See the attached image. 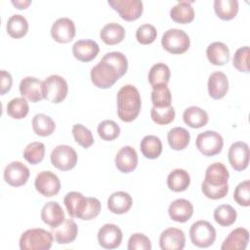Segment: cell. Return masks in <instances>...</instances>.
Masks as SVG:
<instances>
[{
	"mask_svg": "<svg viewBox=\"0 0 250 250\" xmlns=\"http://www.w3.org/2000/svg\"><path fill=\"white\" fill-rule=\"evenodd\" d=\"M197 149L205 156L219 154L224 146L223 137L216 131L207 130L197 135L195 140Z\"/></svg>",
	"mask_w": 250,
	"mask_h": 250,
	"instance_id": "ba28073f",
	"label": "cell"
},
{
	"mask_svg": "<svg viewBox=\"0 0 250 250\" xmlns=\"http://www.w3.org/2000/svg\"><path fill=\"white\" fill-rule=\"evenodd\" d=\"M0 77H1V81H0V94L1 95H5L12 88L13 78H12V75L10 74V72H8L6 70H1Z\"/></svg>",
	"mask_w": 250,
	"mask_h": 250,
	"instance_id": "f907efd6",
	"label": "cell"
},
{
	"mask_svg": "<svg viewBox=\"0 0 250 250\" xmlns=\"http://www.w3.org/2000/svg\"><path fill=\"white\" fill-rule=\"evenodd\" d=\"M67 92V82L60 75H50L43 81V99L50 103H62L66 98Z\"/></svg>",
	"mask_w": 250,
	"mask_h": 250,
	"instance_id": "5b68a950",
	"label": "cell"
},
{
	"mask_svg": "<svg viewBox=\"0 0 250 250\" xmlns=\"http://www.w3.org/2000/svg\"><path fill=\"white\" fill-rule=\"evenodd\" d=\"M42 221L51 229L57 228L65 220L62 206L56 201L47 202L41 210Z\"/></svg>",
	"mask_w": 250,
	"mask_h": 250,
	"instance_id": "cb8c5ba5",
	"label": "cell"
},
{
	"mask_svg": "<svg viewBox=\"0 0 250 250\" xmlns=\"http://www.w3.org/2000/svg\"><path fill=\"white\" fill-rule=\"evenodd\" d=\"M75 24L68 18L58 19L51 27V36L58 43H68L75 36Z\"/></svg>",
	"mask_w": 250,
	"mask_h": 250,
	"instance_id": "9a60e30c",
	"label": "cell"
},
{
	"mask_svg": "<svg viewBox=\"0 0 250 250\" xmlns=\"http://www.w3.org/2000/svg\"><path fill=\"white\" fill-rule=\"evenodd\" d=\"M141 107L142 100L138 89L131 84L121 87L117 93L118 117L124 122H132L138 117Z\"/></svg>",
	"mask_w": 250,
	"mask_h": 250,
	"instance_id": "3957f363",
	"label": "cell"
},
{
	"mask_svg": "<svg viewBox=\"0 0 250 250\" xmlns=\"http://www.w3.org/2000/svg\"><path fill=\"white\" fill-rule=\"evenodd\" d=\"M12 4L19 10H22V9H26L30 4L31 1H25V0H16V1H12Z\"/></svg>",
	"mask_w": 250,
	"mask_h": 250,
	"instance_id": "816d5d0a",
	"label": "cell"
},
{
	"mask_svg": "<svg viewBox=\"0 0 250 250\" xmlns=\"http://www.w3.org/2000/svg\"><path fill=\"white\" fill-rule=\"evenodd\" d=\"M30 172L27 166L21 161H13L4 169V180L12 187H21L26 184Z\"/></svg>",
	"mask_w": 250,
	"mask_h": 250,
	"instance_id": "4fadbf2b",
	"label": "cell"
},
{
	"mask_svg": "<svg viewBox=\"0 0 250 250\" xmlns=\"http://www.w3.org/2000/svg\"><path fill=\"white\" fill-rule=\"evenodd\" d=\"M29 111V105L24 98H14L7 104V113L14 119L24 118Z\"/></svg>",
	"mask_w": 250,
	"mask_h": 250,
	"instance_id": "f35d334b",
	"label": "cell"
},
{
	"mask_svg": "<svg viewBox=\"0 0 250 250\" xmlns=\"http://www.w3.org/2000/svg\"><path fill=\"white\" fill-rule=\"evenodd\" d=\"M172 102V95L167 85H161L152 88L151 103L154 107L170 106Z\"/></svg>",
	"mask_w": 250,
	"mask_h": 250,
	"instance_id": "60d3db41",
	"label": "cell"
},
{
	"mask_svg": "<svg viewBox=\"0 0 250 250\" xmlns=\"http://www.w3.org/2000/svg\"><path fill=\"white\" fill-rule=\"evenodd\" d=\"M100 52L98 43L91 39H82L76 41L72 46V54L74 58L82 62L93 61Z\"/></svg>",
	"mask_w": 250,
	"mask_h": 250,
	"instance_id": "ac0fdd59",
	"label": "cell"
},
{
	"mask_svg": "<svg viewBox=\"0 0 250 250\" xmlns=\"http://www.w3.org/2000/svg\"><path fill=\"white\" fill-rule=\"evenodd\" d=\"M100 138L104 141H113L120 134V128L113 120H104L97 128Z\"/></svg>",
	"mask_w": 250,
	"mask_h": 250,
	"instance_id": "ee69618b",
	"label": "cell"
},
{
	"mask_svg": "<svg viewBox=\"0 0 250 250\" xmlns=\"http://www.w3.org/2000/svg\"><path fill=\"white\" fill-rule=\"evenodd\" d=\"M45 156V145L41 142H32L28 144L23 149L24 159L32 164L40 163Z\"/></svg>",
	"mask_w": 250,
	"mask_h": 250,
	"instance_id": "ab89813d",
	"label": "cell"
},
{
	"mask_svg": "<svg viewBox=\"0 0 250 250\" xmlns=\"http://www.w3.org/2000/svg\"><path fill=\"white\" fill-rule=\"evenodd\" d=\"M234 201L244 207H248L250 205V181L246 180L239 183L233 192Z\"/></svg>",
	"mask_w": 250,
	"mask_h": 250,
	"instance_id": "bcb514c9",
	"label": "cell"
},
{
	"mask_svg": "<svg viewBox=\"0 0 250 250\" xmlns=\"http://www.w3.org/2000/svg\"><path fill=\"white\" fill-rule=\"evenodd\" d=\"M157 36L156 28L149 23H144L136 30V39L140 44L148 45L154 42Z\"/></svg>",
	"mask_w": 250,
	"mask_h": 250,
	"instance_id": "f6af8a7d",
	"label": "cell"
},
{
	"mask_svg": "<svg viewBox=\"0 0 250 250\" xmlns=\"http://www.w3.org/2000/svg\"><path fill=\"white\" fill-rule=\"evenodd\" d=\"M19 89L22 98L31 103H38L43 99V81L36 77H24L21 79Z\"/></svg>",
	"mask_w": 250,
	"mask_h": 250,
	"instance_id": "e0dca14e",
	"label": "cell"
},
{
	"mask_svg": "<svg viewBox=\"0 0 250 250\" xmlns=\"http://www.w3.org/2000/svg\"><path fill=\"white\" fill-rule=\"evenodd\" d=\"M249 155V146L244 142L233 143L228 152L229 164L236 171H242L248 167Z\"/></svg>",
	"mask_w": 250,
	"mask_h": 250,
	"instance_id": "5bb4252c",
	"label": "cell"
},
{
	"mask_svg": "<svg viewBox=\"0 0 250 250\" xmlns=\"http://www.w3.org/2000/svg\"><path fill=\"white\" fill-rule=\"evenodd\" d=\"M229 173L223 163L215 162L209 165L201 184L203 194L214 200L224 198L229 192Z\"/></svg>",
	"mask_w": 250,
	"mask_h": 250,
	"instance_id": "7a4b0ae2",
	"label": "cell"
},
{
	"mask_svg": "<svg viewBox=\"0 0 250 250\" xmlns=\"http://www.w3.org/2000/svg\"><path fill=\"white\" fill-rule=\"evenodd\" d=\"M132 204L133 199L131 195L125 191H115L107 199L108 210L117 215L127 213L132 207Z\"/></svg>",
	"mask_w": 250,
	"mask_h": 250,
	"instance_id": "484cf974",
	"label": "cell"
},
{
	"mask_svg": "<svg viewBox=\"0 0 250 250\" xmlns=\"http://www.w3.org/2000/svg\"><path fill=\"white\" fill-rule=\"evenodd\" d=\"M100 37L106 45L119 44L125 37V29L122 25L116 22H110L105 24L101 32Z\"/></svg>",
	"mask_w": 250,
	"mask_h": 250,
	"instance_id": "f1b7e54d",
	"label": "cell"
},
{
	"mask_svg": "<svg viewBox=\"0 0 250 250\" xmlns=\"http://www.w3.org/2000/svg\"><path fill=\"white\" fill-rule=\"evenodd\" d=\"M214 10L216 15L224 21H229L238 13V2L236 0H215Z\"/></svg>",
	"mask_w": 250,
	"mask_h": 250,
	"instance_id": "8d00e7d4",
	"label": "cell"
},
{
	"mask_svg": "<svg viewBox=\"0 0 250 250\" xmlns=\"http://www.w3.org/2000/svg\"><path fill=\"white\" fill-rule=\"evenodd\" d=\"M161 45L168 53L179 55L187 52L190 45L188 35L182 29L170 28L164 32L161 38Z\"/></svg>",
	"mask_w": 250,
	"mask_h": 250,
	"instance_id": "8992f818",
	"label": "cell"
},
{
	"mask_svg": "<svg viewBox=\"0 0 250 250\" xmlns=\"http://www.w3.org/2000/svg\"><path fill=\"white\" fill-rule=\"evenodd\" d=\"M208 94L214 100L223 99L229 90V80L227 75L222 71L211 73L208 78Z\"/></svg>",
	"mask_w": 250,
	"mask_h": 250,
	"instance_id": "44dd1931",
	"label": "cell"
},
{
	"mask_svg": "<svg viewBox=\"0 0 250 250\" xmlns=\"http://www.w3.org/2000/svg\"><path fill=\"white\" fill-rule=\"evenodd\" d=\"M170 17L175 22L189 23L194 19V10L190 2L180 1L170 10Z\"/></svg>",
	"mask_w": 250,
	"mask_h": 250,
	"instance_id": "f546056e",
	"label": "cell"
},
{
	"mask_svg": "<svg viewBox=\"0 0 250 250\" xmlns=\"http://www.w3.org/2000/svg\"><path fill=\"white\" fill-rule=\"evenodd\" d=\"M249 241V231L244 228H237L229 232L224 240L222 250H244Z\"/></svg>",
	"mask_w": 250,
	"mask_h": 250,
	"instance_id": "d4e9b609",
	"label": "cell"
},
{
	"mask_svg": "<svg viewBox=\"0 0 250 250\" xmlns=\"http://www.w3.org/2000/svg\"><path fill=\"white\" fill-rule=\"evenodd\" d=\"M127 248L129 250H150L151 242L146 235L137 232L130 236Z\"/></svg>",
	"mask_w": 250,
	"mask_h": 250,
	"instance_id": "c3c4849f",
	"label": "cell"
},
{
	"mask_svg": "<svg viewBox=\"0 0 250 250\" xmlns=\"http://www.w3.org/2000/svg\"><path fill=\"white\" fill-rule=\"evenodd\" d=\"M184 122L190 128H201L208 123L209 117L207 112L199 106H189L183 113Z\"/></svg>",
	"mask_w": 250,
	"mask_h": 250,
	"instance_id": "83f0119b",
	"label": "cell"
},
{
	"mask_svg": "<svg viewBox=\"0 0 250 250\" xmlns=\"http://www.w3.org/2000/svg\"><path fill=\"white\" fill-rule=\"evenodd\" d=\"M236 210L229 204H222L214 210V220L222 227H229L236 221Z\"/></svg>",
	"mask_w": 250,
	"mask_h": 250,
	"instance_id": "74e56055",
	"label": "cell"
},
{
	"mask_svg": "<svg viewBox=\"0 0 250 250\" xmlns=\"http://www.w3.org/2000/svg\"><path fill=\"white\" fill-rule=\"evenodd\" d=\"M128 69L125 56L118 52L106 53L91 69V81L97 88L108 89L121 78Z\"/></svg>",
	"mask_w": 250,
	"mask_h": 250,
	"instance_id": "6da1fadb",
	"label": "cell"
},
{
	"mask_svg": "<svg viewBox=\"0 0 250 250\" xmlns=\"http://www.w3.org/2000/svg\"><path fill=\"white\" fill-rule=\"evenodd\" d=\"M175 109L172 105L166 107H154L150 109V116L153 122L158 125H167L175 119Z\"/></svg>",
	"mask_w": 250,
	"mask_h": 250,
	"instance_id": "b9f144b4",
	"label": "cell"
},
{
	"mask_svg": "<svg viewBox=\"0 0 250 250\" xmlns=\"http://www.w3.org/2000/svg\"><path fill=\"white\" fill-rule=\"evenodd\" d=\"M122 230L114 224H104L98 231L99 244L104 249H115L122 242Z\"/></svg>",
	"mask_w": 250,
	"mask_h": 250,
	"instance_id": "7c38bea8",
	"label": "cell"
},
{
	"mask_svg": "<svg viewBox=\"0 0 250 250\" xmlns=\"http://www.w3.org/2000/svg\"><path fill=\"white\" fill-rule=\"evenodd\" d=\"M167 141L174 150L185 149L190 141L189 132L183 127H174L167 134Z\"/></svg>",
	"mask_w": 250,
	"mask_h": 250,
	"instance_id": "1f68e13d",
	"label": "cell"
},
{
	"mask_svg": "<svg viewBox=\"0 0 250 250\" xmlns=\"http://www.w3.org/2000/svg\"><path fill=\"white\" fill-rule=\"evenodd\" d=\"M77 153L73 147L67 145H59L51 152V163L61 171H68L77 163Z\"/></svg>",
	"mask_w": 250,
	"mask_h": 250,
	"instance_id": "9c48e42d",
	"label": "cell"
},
{
	"mask_svg": "<svg viewBox=\"0 0 250 250\" xmlns=\"http://www.w3.org/2000/svg\"><path fill=\"white\" fill-rule=\"evenodd\" d=\"M107 4L119 14L121 19L127 21L138 20L144 10L141 0H108Z\"/></svg>",
	"mask_w": 250,
	"mask_h": 250,
	"instance_id": "30bf717a",
	"label": "cell"
},
{
	"mask_svg": "<svg viewBox=\"0 0 250 250\" xmlns=\"http://www.w3.org/2000/svg\"><path fill=\"white\" fill-rule=\"evenodd\" d=\"M32 129L37 136L48 137L56 129L55 121L44 113H37L32 118Z\"/></svg>",
	"mask_w": 250,
	"mask_h": 250,
	"instance_id": "d590c367",
	"label": "cell"
},
{
	"mask_svg": "<svg viewBox=\"0 0 250 250\" xmlns=\"http://www.w3.org/2000/svg\"><path fill=\"white\" fill-rule=\"evenodd\" d=\"M114 161L116 168L120 172L128 174L136 169L138 165V155L132 146H125L119 149Z\"/></svg>",
	"mask_w": 250,
	"mask_h": 250,
	"instance_id": "d6986e66",
	"label": "cell"
},
{
	"mask_svg": "<svg viewBox=\"0 0 250 250\" xmlns=\"http://www.w3.org/2000/svg\"><path fill=\"white\" fill-rule=\"evenodd\" d=\"M185 245L186 235L180 229L168 228L159 236V246L162 250H182Z\"/></svg>",
	"mask_w": 250,
	"mask_h": 250,
	"instance_id": "2e32d148",
	"label": "cell"
},
{
	"mask_svg": "<svg viewBox=\"0 0 250 250\" xmlns=\"http://www.w3.org/2000/svg\"><path fill=\"white\" fill-rule=\"evenodd\" d=\"M169 217L178 223L188 222L193 214V205L185 198L174 200L168 208Z\"/></svg>",
	"mask_w": 250,
	"mask_h": 250,
	"instance_id": "603a6c76",
	"label": "cell"
},
{
	"mask_svg": "<svg viewBox=\"0 0 250 250\" xmlns=\"http://www.w3.org/2000/svg\"><path fill=\"white\" fill-rule=\"evenodd\" d=\"M72 135L74 141L84 148L90 147L94 144L92 132L82 124H74L72 127Z\"/></svg>",
	"mask_w": 250,
	"mask_h": 250,
	"instance_id": "7bdbcfd3",
	"label": "cell"
},
{
	"mask_svg": "<svg viewBox=\"0 0 250 250\" xmlns=\"http://www.w3.org/2000/svg\"><path fill=\"white\" fill-rule=\"evenodd\" d=\"M63 203L71 218L81 219L88 204V197H85L81 192L70 191L65 194Z\"/></svg>",
	"mask_w": 250,
	"mask_h": 250,
	"instance_id": "ffe728a7",
	"label": "cell"
},
{
	"mask_svg": "<svg viewBox=\"0 0 250 250\" xmlns=\"http://www.w3.org/2000/svg\"><path fill=\"white\" fill-rule=\"evenodd\" d=\"M170 76L171 72L169 66L165 63L158 62L150 67L148 72V82L152 88L167 85L170 80Z\"/></svg>",
	"mask_w": 250,
	"mask_h": 250,
	"instance_id": "836d02e7",
	"label": "cell"
},
{
	"mask_svg": "<svg viewBox=\"0 0 250 250\" xmlns=\"http://www.w3.org/2000/svg\"><path fill=\"white\" fill-rule=\"evenodd\" d=\"M208 61L214 65H224L229 61V49L223 42H213L206 49Z\"/></svg>",
	"mask_w": 250,
	"mask_h": 250,
	"instance_id": "4316f807",
	"label": "cell"
},
{
	"mask_svg": "<svg viewBox=\"0 0 250 250\" xmlns=\"http://www.w3.org/2000/svg\"><path fill=\"white\" fill-rule=\"evenodd\" d=\"M54 235L44 229H29L20 238L21 250H48L52 247Z\"/></svg>",
	"mask_w": 250,
	"mask_h": 250,
	"instance_id": "277c9868",
	"label": "cell"
},
{
	"mask_svg": "<svg viewBox=\"0 0 250 250\" xmlns=\"http://www.w3.org/2000/svg\"><path fill=\"white\" fill-rule=\"evenodd\" d=\"M51 232L59 244H68L76 239L78 233V227L72 219H65L62 225L53 228Z\"/></svg>",
	"mask_w": 250,
	"mask_h": 250,
	"instance_id": "7402d4cb",
	"label": "cell"
},
{
	"mask_svg": "<svg viewBox=\"0 0 250 250\" xmlns=\"http://www.w3.org/2000/svg\"><path fill=\"white\" fill-rule=\"evenodd\" d=\"M190 184L189 174L184 169H174L167 177L168 188L175 192L185 191Z\"/></svg>",
	"mask_w": 250,
	"mask_h": 250,
	"instance_id": "4dcf8cb0",
	"label": "cell"
},
{
	"mask_svg": "<svg viewBox=\"0 0 250 250\" xmlns=\"http://www.w3.org/2000/svg\"><path fill=\"white\" fill-rule=\"evenodd\" d=\"M249 47L244 46L236 50L233 55L232 64L233 66L241 72H249Z\"/></svg>",
	"mask_w": 250,
	"mask_h": 250,
	"instance_id": "7dc6e473",
	"label": "cell"
},
{
	"mask_svg": "<svg viewBox=\"0 0 250 250\" xmlns=\"http://www.w3.org/2000/svg\"><path fill=\"white\" fill-rule=\"evenodd\" d=\"M34 187L36 190L46 197L57 195L61 189V181L59 177L51 171H42L37 174Z\"/></svg>",
	"mask_w": 250,
	"mask_h": 250,
	"instance_id": "8fae6325",
	"label": "cell"
},
{
	"mask_svg": "<svg viewBox=\"0 0 250 250\" xmlns=\"http://www.w3.org/2000/svg\"><path fill=\"white\" fill-rule=\"evenodd\" d=\"M140 148L146 158L156 159L162 152V143L158 137L147 135L141 141Z\"/></svg>",
	"mask_w": 250,
	"mask_h": 250,
	"instance_id": "d6a6232c",
	"label": "cell"
},
{
	"mask_svg": "<svg viewBox=\"0 0 250 250\" xmlns=\"http://www.w3.org/2000/svg\"><path fill=\"white\" fill-rule=\"evenodd\" d=\"M101 202L96 197H88V204L80 220L90 221L96 218L101 212Z\"/></svg>",
	"mask_w": 250,
	"mask_h": 250,
	"instance_id": "681fc988",
	"label": "cell"
},
{
	"mask_svg": "<svg viewBox=\"0 0 250 250\" xmlns=\"http://www.w3.org/2000/svg\"><path fill=\"white\" fill-rule=\"evenodd\" d=\"M6 29L11 37L16 39L21 38L25 36L28 31L27 20L21 15H13L8 19Z\"/></svg>",
	"mask_w": 250,
	"mask_h": 250,
	"instance_id": "e575fe53",
	"label": "cell"
},
{
	"mask_svg": "<svg viewBox=\"0 0 250 250\" xmlns=\"http://www.w3.org/2000/svg\"><path fill=\"white\" fill-rule=\"evenodd\" d=\"M189 237L193 245L199 248L211 246L216 239V229L207 221H197L189 229Z\"/></svg>",
	"mask_w": 250,
	"mask_h": 250,
	"instance_id": "52a82bcc",
	"label": "cell"
}]
</instances>
